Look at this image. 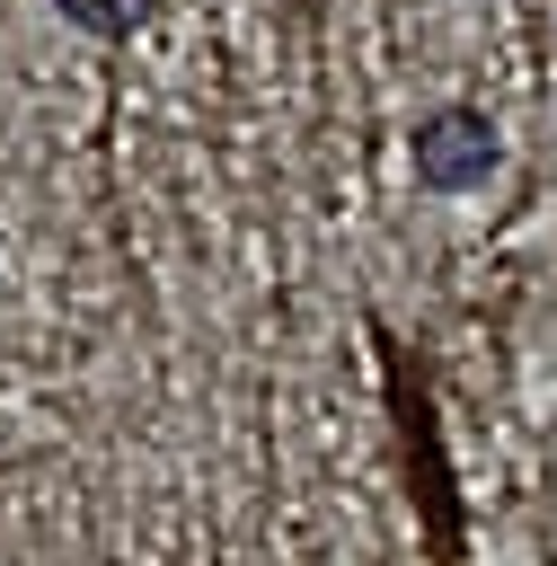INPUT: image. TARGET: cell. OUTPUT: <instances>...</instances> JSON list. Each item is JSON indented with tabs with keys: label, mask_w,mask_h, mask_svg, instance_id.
Segmentation results:
<instances>
[{
	"label": "cell",
	"mask_w": 557,
	"mask_h": 566,
	"mask_svg": "<svg viewBox=\"0 0 557 566\" xmlns=\"http://www.w3.org/2000/svg\"><path fill=\"white\" fill-rule=\"evenodd\" d=\"M62 18L88 27V35H133L150 18V0H62Z\"/></svg>",
	"instance_id": "2"
},
{
	"label": "cell",
	"mask_w": 557,
	"mask_h": 566,
	"mask_svg": "<svg viewBox=\"0 0 557 566\" xmlns=\"http://www.w3.org/2000/svg\"><path fill=\"white\" fill-rule=\"evenodd\" d=\"M495 177V124L469 106H442L416 124V186L424 195H469Z\"/></svg>",
	"instance_id": "1"
}]
</instances>
